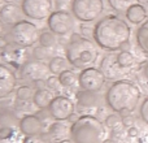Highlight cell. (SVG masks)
<instances>
[{"label":"cell","mask_w":148,"mask_h":143,"mask_svg":"<svg viewBox=\"0 0 148 143\" xmlns=\"http://www.w3.org/2000/svg\"><path fill=\"white\" fill-rule=\"evenodd\" d=\"M131 29L125 20L116 14L103 17L94 28V39L97 46L107 51L122 50L130 41Z\"/></svg>","instance_id":"6da1fadb"},{"label":"cell","mask_w":148,"mask_h":143,"mask_svg":"<svg viewBox=\"0 0 148 143\" xmlns=\"http://www.w3.org/2000/svg\"><path fill=\"white\" fill-rule=\"evenodd\" d=\"M142 91L135 83L126 79H120L112 83L105 94L107 104L116 113L126 116V113H131L138 107L140 100Z\"/></svg>","instance_id":"7a4b0ae2"},{"label":"cell","mask_w":148,"mask_h":143,"mask_svg":"<svg viewBox=\"0 0 148 143\" xmlns=\"http://www.w3.org/2000/svg\"><path fill=\"white\" fill-rule=\"evenodd\" d=\"M65 51L70 65L79 69L91 68V65L96 63V59L99 56L95 44L81 34H73L70 36Z\"/></svg>","instance_id":"3957f363"},{"label":"cell","mask_w":148,"mask_h":143,"mask_svg":"<svg viewBox=\"0 0 148 143\" xmlns=\"http://www.w3.org/2000/svg\"><path fill=\"white\" fill-rule=\"evenodd\" d=\"M70 137L73 143H103L105 128L99 118L91 115H84L72 124Z\"/></svg>","instance_id":"277c9868"},{"label":"cell","mask_w":148,"mask_h":143,"mask_svg":"<svg viewBox=\"0 0 148 143\" xmlns=\"http://www.w3.org/2000/svg\"><path fill=\"white\" fill-rule=\"evenodd\" d=\"M9 36H10V41L17 47L27 48V47L34 46L39 41L40 34H39L38 28L33 22L22 20L10 28Z\"/></svg>","instance_id":"5b68a950"},{"label":"cell","mask_w":148,"mask_h":143,"mask_svg":"<svg viewBox=\"0 0 148 143\" xmlns=\"http://www.w3.org/2000/svg\"><path fill=\"white\" fill-rule=\"evenodd\" d=\"M20 120L10 112H0V143H23Z\"/></svg>","instance_id":"8992f818"},{"label":"cell","mask_w":148,"mask_h":143,"mask_svg":"<svg viewBox=\"0 0 148 143\" xmlns=\"http://www.w3.org/2000/svg\"><path fill=\"white\" fill-rule=\"evenodd\" d=\"M73 16L82 22H91L104 12L103 0H74L72 7Z\"/></svg>","instance_id":"52a82bcc"},{"label":"cell","mask_w":148,"mask_h":143,"mask_svg":"<svg viewBox=\"0 0 148 143\" xmlns=\"http://www.w3.org/2000/svg\"><path fill=\"white\" fill-rule=\"evenodd\" d=\"M21 8L26 17L39 21L48 18L53 13V5L51 0H22Z\"/></svg>","instance_id":"ba28073f"},{"label":"cell","mask_w":148,"mask_h":143,"mask_svg":"<svg viewBox=\"0 0 148 143\" xmlns=\"http://www.w3.org/2000/svg\"><path fill=\"white\" fill-rule=\"evenodd\" d=\"M107 77L100 69L96 68H87L81 72V74L78 76V83L83 90L91 92H97L99 90L103 89V86L105 85Z\"/></svg>","instance_id":"9c48e42d"},{"label":"cell","mask_w":148,"mask_h":143,"mask_svg":"<svg viewBox=\"0 0 148 143\" xmlns=\"http://www.w3.org/2000/svg\"><path fill=\"white\" fill-rule=\"evenodd\" d=\"M49 68L40 60H29L21 67V78L29 82L47 81Z\"/></svg>","instance_id":"30bf717a"},{"label":"cell","mask_w":148,"mask_h":143,"mask_svg":"<svg viewBox=\"0 0 148 143\" xmlns=\"http://www.w3.org/2000/svg\"><path fill=\"white\" fill-rule=\"evenodd\" d=\"M48 28L56 35H66L74 28L73 16L65 10H56L48 17Z\"/></svg>","instance_id":"8fae6325"},{"label":"cell","mask_w":148,"mask_h":143,"mask_svg":"<svg viewBox=\"0 0 148 143\" xmlns=\"http://www.w3.org/2000/svg\"><path fill=\"white\" fill-rule=\"evenodd\" d=\"M52 118L57 121H65L72 117L74 112V103L66 96H55L48 107Z\"/></svg>","instance_id":"7c38bea8"},{"label":"cell","mask_w":148,"mask_h":143,"mask_svg":"<svg viewBox=\"0 0 148 143\" xmlns=\"http://www.w3.org/2000/svg\"><path fill=\"white\" fill-rule=\"evenodd\" d=\"M17 78L13 70L4 64H0V99L9 96L16 89Z\"/></svg>","instance_id":"4fadbf2b"},{"label":"cell","mask_w":148,"mask_h":143,"mask_svg":"<svg viewBox=\"0 0 148 143\" xmlns=\"http://www.w3.org/2000/svg\"><path fill=\"white\" fill-rule=\"evenodd\" d=\"M20 128L21 131L25 137L38 135V134L44 133L43 121L35 115H27L23 116L20 120Z\"/></svg>","instance_id":"5bb4252c"},{"label":"cell","mask_w":148,"mask_h":143,"mask_svg":"<svg viewBox=\"0 0 148 143\" xmlns=\"http://www.w3.org/2000/svg\"><path fill=\"white\" fill-rule=\"evenodd\" d=\"M22 8L18 7L17 4H9L7 3L0 8V20L5 23V25L14 26L20 21H22Z\"/></svg>","instance_id":"9a60e30c"},{"label":"cell","mask_w":148,"mask_h":143,"mask_svg":"<svg viewBox=\"0 0 148 143\" xmlns=\"http://www.w3.org/2000/svg\"><path fill=\"white\" fill-rule=\"evenodd\" d=\"M77 104H78L79 112H81V109H95L99 107V96L96 95V92L81 90L77 92Z\"/></svg>","instance_id":"2e32d148"},{"label":"cell","mask_w":148,"mask_h":143,"mask_svg":"<svg viewBox=\"0 0 148 143\" xmlns=\"http://www.w3.org/2000/svg\"><path fill=\"white\" fill-rule=\"evenodd\" d=\"M126 18L130 21L134 25H138V23H143L147 18V9L143 7V4H139V3H134L130 7L127 8V10L125 12Z\"/></svg>","instance_id":"e0dca14e"},{"label":"cell","mask_w":148,"mask_h":143,"mask_svg":"<svg viewBox=\"0 0 148 143\" xmlns=\"http://www.w3.org/2000/svg\"><path fill=\"white\" fill-rule=\"evenodd\" d=\"M53 95L49 90L47 89H38L34 92V98H33V103L40 109H46L49 107V104L53 100Z\"/></svg>","instance_id":"ac0fdd59"},{"label":"cell","mask_w":148,"mask_h":143,"mask_svg":"<svg viewBox=\"0 0 148 143\" xmlns=\"http://www.w3.org/2000/svg\"><path fill=\"white\" fill-rule=\"evenodd\" d=\"M136 44L139 50L143 52L146 56H148V20H146L136 30Z\"/></svg>","instance_id":"d6986e66"},{"label":"cell","mask_w":148,"mask_h":143,"mask_svg":"<svg viewBox=\"0 0 148 143\" xmlns=\"http://www.w3.org/2000/svg\"><path fill=\"white\" fill-rule=\"evenodd\" d=\"M69 60L65 59V57H61V56H55L53 59L49 61L48 64V68H49V72L52 74H56V76H60L62 72L68 70L69 68Z\"/></svg>","instance_id":"ffe728a7"},{"label":"cell","mask_w":148,"mask_h":143,"mask_svg":"<svg viewBox=\"0 0 148 143\" xmlns=\"http://www.w3.org/2000/svg\"><path fill=\"white\" fill-rule=\"evenodd\" d=\"M68 133H70V129L65 125L62 121H57V122L52 124L48 129V134L51 138L53 139H62L68 135Z\"/></svg>","instance_id":"44dd1931"},{"label":"cell","mask_w":148,"mask_h":143,"mask_svg":"<svg viewBox=\"0 0 148 143\" xmlns=\"http://www.w3.org/2000/svg\"><path fill=\"white\" fill-rule=\"evenodd\" d=\"M116 61L122 69L127 70L130 68H133V65L135 64V57L129 51H121L116 55Z\"/></svg>","instance_id":"7402d4cb"},{"label":"cell","mask_w":148,"mask_h":143,"mask_svg":"<svg viewBox=\"0 0 148 143\" xmlns=\"http://www.w3.org/2000/svg\"><path fill=\"white\" fill-rule=\"evenodd\" d=\"M59 79H60V83H61V86L64 87H72L75 85V82L78 81V76H77L75 73H74L73 70H65L62 72L61 74L59 76Z\"/></svg>","instance_id":"603a6c76"},{"label":"cell","mask_w":148,"mask_h":143,"mask_svg":"<svg viewBox=\"0 0 148 143\" xmlns=\"http://www.w3.org/2000/svg\"><path fill=\"white\" fill-rule=\"evenodd\" d=\"M39 44L46 48H52L56 44V36L52 31H44L39 36Z\"/></svg>","instance_id":"cb8c5ba5"},{"label":"cell","mask_w":148,"mask_h":143,"mask_svg":"<svg viewBox=\"0 0 148 143\" xmlns=\"http://www.w3.org/2000/svg\"><path fill=\"white\" fill-rule=\"evenodd\" d=\"M134 1L135 0H108L112 9H114L116 12H126L127 8L134 4Z\"/></svg>","instance_id":"d4e9b609"},{"label":"cell","mask_w":148,"mask_h":143,"mask_svg":"<svg viewBox=\"0 0 148 143\" xmlns=\"http://www.w3.org/2000/svg\"><path fill=\"white\" fill-rule=\"evenodd\" d=\"M23 143H52V138L49 137L48 133H42L38 135L25 137Z\"/></svg>","instance_id":"484cf974"},{"label":"cell","mask_w":148,"mask_h":143,"mask_svg":"<svg viewBox=\"0 0 148 143\" xmlns=\"http://www.w3.org/2000/svg\"><path fill=\"white\" fill-rule=\"evenodd\" d=\"M17 100H21V102H29L31 98H34L33 90L29 86H21L18 87L17 90Z\"/></svg>","instance_id":"4316f807"},{"label":"cell","mask_w":148,"mask_h":143,"mask_svg":"<svg viewBox=\"0 0 148 143\" xmlns=\"http://www.w3.org/2000/svg\"><path fill=\"white\" fill-rule=\"evenodd\" d=\"M138 79L143 86L148 83V60L143 61L138 68Z\"/></svg>","instance_id":"83f0119b"},{"label":"cell","mask_w":148,"mask_h":143,"mask_svg":"<svg viewBox=\"0 0 148 143\" xmlns=\"http://www.w3.org/2000/svg\"><path fill=\"white\" fill-rule=\"evenodd\" d=\"M74 0H55V7L57 8V10H65L68 12L69 9H72Z\"/></svg>","instance_id":"f1b7e54d"},{"label":"cell","mask_w":148,"mask_h":143,"mask_svg":"<svg viewBox=\"0 0 148 143\" xmlns=\"http://www.w3.org/2000/svg\"><path fill=\"white\" fill-rule=\"evenodd\" d=\"M49 55V51L48 48H46V47H36L35 50H34V57H35V60H43V59H47Z\"/></svg>","instance_id":"f546056e"},{"label":"cell","mask_w":148,"mask_h":143,"mask_svg":"<svg viewBox=\"0 0 148 143\" xmlns=\"http://www.w3.org/2000/svg\"><path fill=\"white\" fill-rule=\"evenodd\" d=\"M139 115H140L142 120L148 124V96L142 102L140 107H139Z\"/></svg>","instance_id":"4dcf8cb0"},{"label":"cell","mask_w":148,"mask_h":143,"mask_svg":"<svg viewBox=\"0 0 148 143\" xmlns=\"http://www.w3.org/2000/svg\"><path fill=\"white\" fill-rule=\"evenodd\" d=\"M120 122H121V118L118 117V115H116V113L109 115L107 118H105V125H107L108 128H110V129L116 128Z\"/></svg>","instance_id":"1f68e13d"},{"label":"cell","mask_w":148,"mask_h":143,"mask_svg":"<svg viewBox=\"0 0 148 143\" xmlns=\"http://www.w3.org/2000/svg\"><path fill=\"white\" fill-rule=\"evenodd\" d=\"M47 86L49 87V90H55V91H57V90H60V79L59 77H48L47 78Z\"/></svg>","instance_id":"d6a6232c"},{"label":"cell","mask_w":148,"mask_h":143,"mask_svg":"<svg viewBox=\"0 0 148 143\" xmlns=\"http://www.w3.org/2000/svg\"><path fill=\"white\" fill-rule=\"evenodd\" d=\"M122 124L125 126L131 128V125H133V118H131L130 116H123V117H122Z\"/></svg>","instance_id":"836d02e7"},{"label":"cell","mask_w":148,"mask_h":143,"mask_svg":"<svg viewBox=\"0 0 148 143\" xmlns=\"http://www.w3.org/2000/svg\"><path fill=\"white\" fill-rule=\"evenodd\" d=\"M8 48V41L4 36H0V51H4Z\"/></svg>","instance_id":"e575fe53"},{"label":"cell","mask_w":148,"mask_h":143,"mask_svg":"<svg viewBox=\"0 0 148 143\" xmlns=\"http://www.w3.org/2000/svg\"><path fill=\"white\" fill-rule=\"evenodd\" d=\"M127 134L130 137H138L139 135V130L136 128H134V126H131V128L127 129Z\"/></svg>","instance_id":"d590c367"},{"label":"cell","mask_w":148,"mask_h":143,"mask_svg":"<svg viewBox=\"0 0 148 143\" xmlns=\"http://www.w3.org/2000/svg\"><path fill=\"white\" fill-rule=\"evenodd\" d=\"M4 33H5V23L0 20V36H1Z\"/></svg>","instance_id":"8d00e7d4"},{"label":"cell","mask_w":148,"mask_h":143,"mask_svg":"<svg viewBox=\"0 0 148 143\" xmlns=\"http://www.w3.org/2000/svg\"><path fill=\"white\" fill-rule=\"evenodd\" d=\"M103 143H116V142L113 141V139H105V141L103 142Z\"/></svg>","instance_id":"74e56055"},{"label":"cell","mask_w":148,"mask_h":143,"mask_svg":"<svg viewBox=\"0 0 148 143\" xmlns=\"http://www.w3.org/2000/svg\"><path fill=\"white\" fill-rule=\"evenodd\" d=\"M139 4H146V3H148V0H138Z\"/></svg>","instance_id":"f35d334b"},{"label":"cell","mask_w":148,"mask_h":143,"mask_svg":"<svg viewBox=\"0 0 148 143\" xmlns=\"http://www.w3.org/2000/svg\"><path fill=\"white\" fill-rule=\"evenodd\" d=\"M73 141H69V139H64V141H61L60 143H72Z\"/></svg>","instance_id":"ab89813d"},{"label":"cell","mask_w":148,"mask_h":143,"mask_svg":"<svg viewBox=\"0 0 148 143\" xmlns=\"http://www.w3.org/2000/svg\"><path fill=\"white\" fill-rule=\"evenodd\" d=\"M3 1H4V0H0V4H1V3H3Z\"/></svg>","instance_id":"60d3db41"}]
</instances>
